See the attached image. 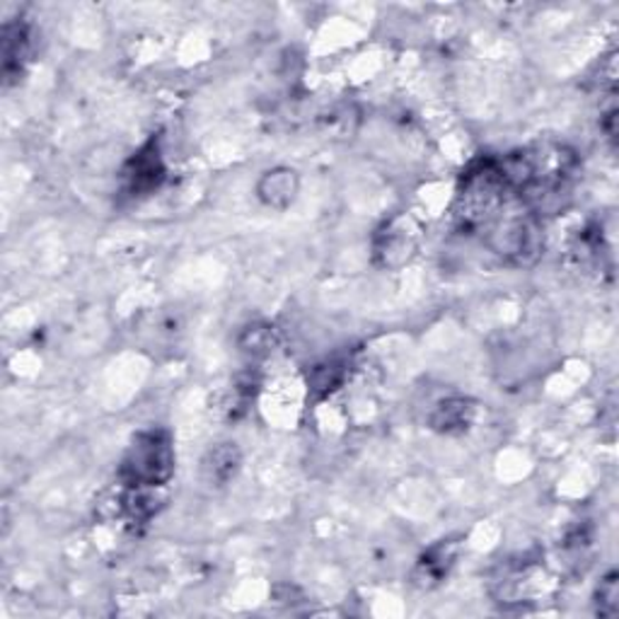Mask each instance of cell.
I'll list each match as a JSON object with an SVG mask.
<instances>
[{
	"instance_id": "obj_7",
	"label": "cell",
	"mask_w": 619,
	"mask_h": 619,
	"mask_svg": "<svg viewBox=\"0 0 619 619\" xmlns=\"http://www.w3.org/2000/svg\"><path fill=\"white\" fill-rule=\"evenodd\" d=\"M301 194V174L293 168L278 165L262 172L257 180V196L264 206L274 211H286Z\"/></svg>"
},
{
	"instance_id": "obj_4",
	"label": "cell",
	"mask_w": 619,
	"mask_h": 619,
	"mask_svg": "<svg viewBox=\"0 0 619 619\" xmlns=\"http://www.w3.org/2000/svg\"><path fill=\"white\" fill-rule=\"evenodd\" d=\"M422 242V225L407 213H397L385 221L373 235V262L385 272H397L407 266Z\"/></svg>"
},
{
	"instance_id": "obj_2",
	"label": "cell",
	"mask_w": 619,
	"mask_h": 619,
	"mask_svg": "<svg viewBox=\"0 0 619 619\" xmlns=\"http://www.w3.org/2000/svg\"><path fill=\"white\" fill-rule=\"evenodd\" d=\"M177 465L172 434L168 428H145L133 436L119 465V481L124 489H163Z\"/></svg>"
},
{
	"instance_id": "obj_10",
	"label": "cell",
	"mask_w": 619,
	"mask_h": 619,
	"mask_svg": "<svg viewBox=\"0 0 619 619\" xmlns=\"http://www.w3.org/2000/svg\"><path fill=\"white\" fill-rule=\"evenodd\" d=\"M242 469V453L237 448V443H219V446H213L204 463H201V475H204L206 484L211 487H225V484H231Z\"/></svg>"
},
{
	"instance_id": "obj_12",
	"label": "cell",
	"mask_w": 619,
	"mask_h": 619,
	"mask_svg": "<svg viewBox=\"0 0 619 619\" xmlns=\"http://www.w3.org/2000/svg\"><path fill=\"white\" fill-rule=\"evenodd\" d=\"M596 612L600 617H615L619 612V576L617 571H608L596 588Z\"/></svg>"
},
{
	"instance_id": "obj_3",
	"label": "cell",
	"mask_w": 619,
	"mask_h": 619,
	"mask_svg": "<svg viewBox=\"0 0 619 619\" xmlns=\"http://www.w3.org/2000/svg\"><path fill=\"white\" fill-rule=\"evenodd\" d=\"M484 240L494 254H499L510 266H535L545 254V231L542 221L525 209L516 199L491 227L484 233Z\"/></svg>"
},
{
	"instance_id": "obj_14",
	"label": "cell",
	"mask_w": 619,
	"mask_h": 619,
	"mask_svg": "<svg viewBox=\"0 0 619 619\" xmlns=\"http://www.w3.org/2000/svg\"><path fill=\"white\" fill-rule=\"evenodd\" d=\"M600 126L605 131V136H608V141L615 145L617 143V110H615V106H610V110L602 114Z\"/></svg>"
},
{
	"instance_id": "obj_5",
	"label": "cell",
	"mask_w": 619,
	"mask_h": 619,
	"mask_svg": "<svg viewBox=\"0 0 619 619\" xmlns=\"http://www.w3.org/2000/svg\"><path fill=\"white\" fill-rule=\"evenodd\" d=\"M165 174L168 170L163 153H160V143L158 139H151L126 160L124 170H121V182H124L126 194L148 196L165 182Z\"/></svg>"
},
{
	"instance_id": "obj_8",
	"label": "cell",
	"mask_w": 619,
	"mask_h": 619,
	"mask_svg": "<svg viewBox=\"0 0 619 619\" xmlns=\"http://www.w3.org/2000/svg\"><path fill=\"white\" fill-rule=\"evenodd\" d=\"M477 405L467 397L440 399L428 414V428L440 436H463L475 426Z\"/></svg>"
},
{
	"instance_id": "obj_11",
	"label": "cell",
	"mask_w": 619,
	"mask_h": 619,
	"mask_svg": "<svg viewBox=\"0 0 619 619\" xmlns=\"http://www.w3.org/2000/svg\"><path fill=\"white\" fill-rule=\"evenodd\" d=\"M278 344V336H276V329L272 325H262V322H257V325H250L242 329L240 334V339H237V346H240V352L242 354H247L252 358H264L268 356L276 348Z\"/></svg>"
},
{
	"instance_id": "obj_13",
	"label": "cell",
	"mask_w": 619,
	"mask_h": 619,
	"mask_svg": "<svg viewBox=\"0 0 619 619\" xmlns=\"http://www.w3.org/2000/svg\"><path fill=\"white\" fill-rule=\"evenodd\" d=\"M344 366H339V363H334V361H327V363H322V366H315L313 373H310V387L317 389V393L322 395H327L332 393V389L339 387L342 378H344Z\"/></svg>"
},
{
	"instance_id": "obj_6",
	"label": "cell",
	"mask_w": 619,
	"mask_h": 619,
	"mask_svg": "<svg viewBox=\"0 0 619 619\" xmlns=\"http://www.w3.org/2000/svg\"><path fill=\"white\" fill-rule=\"evenodd\" d=\"M32 57V27L24 20L6 22L3 27V80L6 85L20 83Z\"/></svg>"
},
{
	"instance_id": "obj_9",
	"label": "cell",
	"mask_w": 619,
	"mask_h": 619,
	"mask_svg": "<svg viewBox=\"0 0 619 619\" xmlns=\"http://www.w3.org/2000/svg\"><path fill=\"white\" fill-rule=\"evenodd\" d=\"M457 549H460V542L455 540H440L434 547H428L422 559L416 561V569L412 576L414 584L419 588H436L438 584L446 581L450 569L455 567Z\"/></svg>"
},
{
	"instance_id": "obj_1",
	"label": "cell",
	"mask_w": 619,
	"mask_h": 619,
	"mask_svg": "<svg viewBox=\"0 0 619 619\" xmlns=\"http://www.w3.org/2000/svg\"><path fill=\"white\" fill-rule=\"evenodd\" d=\"M518 196L504 182L496 158H479L469 165L457 186L455 225L463 235H484L491 223L514 204Z\"/></svg>"
}]
</instances>
